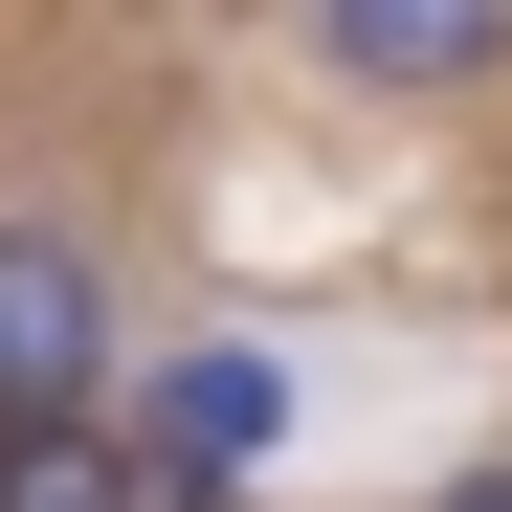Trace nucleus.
<instances>
[{
    "label": "nucleus",
    "mask_w": 512,
    "mask_h": 512,
    "mask_svg": "<svg viewBox=\"0 0 512 512\" xmlns=\"http://www.w3.org/2000/svg\"><path fill=\"white\" fill-rule=\"evenodd\" d=\"M268 446H290V357H268V334H179V357L134 379V468H156V512H223Z\"/></svg>",
    "instance_id": "1"
},
{
    "label": "nucleus",
    "mask_w": 512,
    "mask_h": 512,
    "mask_svg": "<svg viewBox=\"0 0 512 512\" xmlns=\"http://www.w3.org/2000/svg\"><path fill=\"white\" fill-rule=\"evenodd\" d=\"M290 23L357 67V90H468V67L512 45V0H290Z\"/></svg>",
    "instance_id": "3"
},
{
    "label": "nucleus",
    "mask_w": 512,
    "mask_h": 512,
    "mask_svg": "<svg viewBox=\"0 0 512 512\" xmlns=\"http://www.w3.org/2000/svg\"><path fill=\"white\" fill-rule=\"evenodd\" d=\"M0 512H156V468L112 401H45V423H0Z\"/></svg>",
    "instance_id": "4"
},
{
    "label": "nucleus",
    "mask_w": 512,
    "mask_h": 512,
    "mask_svg": "<svg viewBox=\"0 0 512 512\" xmlns=\"http://www.w3.org/2000/svg\"><path fill=\"white\" fill-rule=\"evenodd\" d=\"M446 512H512V468H468V490H446Z\"/></svg>",
    "instance_id": "5"
},
{
    "label": "nucleus",
    "mask_w": 512,
    "mask_h": 512,
    "mask_svg": "<svg viewBox=\"0 0 512 512\" xmlns=\"http://www.w3.org/2000/svg\"><path fill=\"white\" fill-rule=\"evenodd\" d=\"M45 401H112V290L67 223H0V423H45Z\"/></svg>",
    "instance_id": "2"
}]
</instances>
